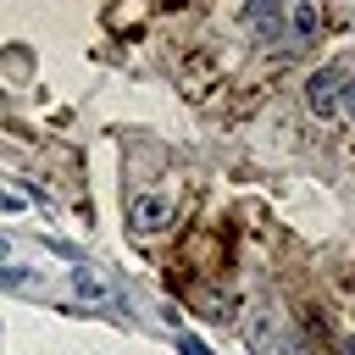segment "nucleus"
<instances>
[{"mask_svg": "<svg viewBox=\"0 0 355 355\" xmlns=\"http://www.w3.org/2000/svg\"><path fill=\"white\" fill-rule=\"evenodd\" d=\"M172 216H178V200H172V194H133V200H128V222H133L139 233H161Z\"/></svg>", "mask_w": 355, "mask_h": 355, "instance_id": "obj_1", "label": "nucleus"}, {"mask_svg": "<svg viewBox=\"0 0 355 355\" xmlns=\"http://www.w3.org/2000/svg\"><path fill=\"white\" fill-rule=\"evenodd\" d=\"M338 83H344V67H322V72L305 83V100H311L316 116H333V111H338Z\"/></svg>", "mask_w": 355, "mask_h": 355, "instance_id": "obj_2", "label": "nucleus"}, {"mask_svg": "<svg viewBox=\"0 0 355 355\" xmlns=\"http://www.w3.org/2000/svg\"><path fill=\"white\" fill-rule=\"evenodd\" d=\"M78 294H83V300H105L111 288L100 283V272H89V266H78Z\"/></svg>", "mask_w": 355, "mask_h": 355, "instance_id": "obj_3", "label": "nucleus"}, {"mask_svg": "<svg viewBox=\"0 0 355 355\" xmlns=\"http://www.w3.org/2000/svg\"><path fill=\"white\" fill-rule=\"evenodd\" d=\"M250 344H255L261 355H277V338H272V327H261V322H250Z\"/></svg>", "mask_w": 355, "mask_h": 355, "instance_id": "obj_4", "label": "nucleus"}, {"mask_svg": "<svg viewBox=\"0 0 355 355\" xmlns=\"http://www.w3.org/2000/svg\"><path fill=\"white\" fill-rule=\"evenodd\" d=\"M344 111L355 116V72H344Z\"/></svg>", "mask_w": 355, "mask_h": 355, "instance_id": "obj_5", "label": "nucleus"}, {"mask_svg": "<svg viewBox=\"0 0 355 355\" xmlns=\"http://www.w3.org/2000/svg\"><path fill=\"white\" fill-rule=\"evenodd\" d=\"M183 355H211V349H205L200 338H183Z\"/></svg>", "mask_w": 355, "mask_h": 355, "instance_id": "obj_6", "label": "nucleus"}, {"mask_svg": "<svg viewBox=\"0 0 355 355\" xmlns=\"http://www.w3.org/2000/svg\"><path fill=\"white\" fill-rule=\"evenodd\" d=\"M0 261H6V239H0Z\"/></svg>", "mask_w": 355, "mask_h": 355, "instance_id": "obj_7", "label": "nucleus"}]
</instances>
